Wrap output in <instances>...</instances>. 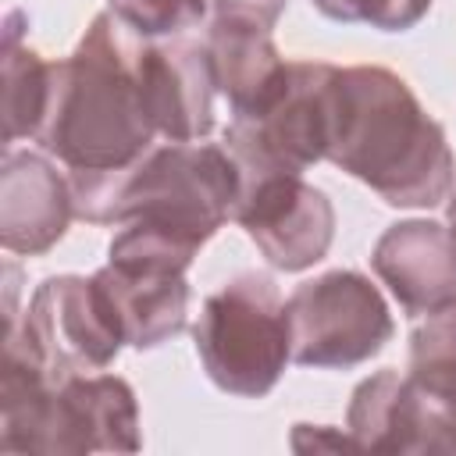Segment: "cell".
<instances>
[{
  "label": "cell",
  "instance_id": "cell-16",
  "mask_svg": "<svg viewBox=\"0 0 456 456\" xmlns=\"http://www.w3.org/2000/svg\"><path fill=\"white\" fill-rule=\"evenodd\" d=\"M25 11H11L4 25V142H18L25 135H39V125L46 118L50 103V75L53 61H43L25 39H21Z\"/></svg>",
  "mask_w": 456,
  "mask_h": 456
},
{
  "label": "cell",
  "instance_id": "cell-17",
  "mask_svg": "<svg viewBox=\"0 0 456 456\" xmlns=\"http://www.w3.org/2000/svg\"><path fill=\"white\" fill-rule=\"evenodd\" d=\"M410 381L435 403H456V296L410 331Z\"/></svg>",
  "mask_w": 456,
  "mask_h": 456
},
{
  "label": "cell",
  "instance_id": "cell-13",
  "mask_svg": "<svg viewBox=\"0 0 456 456\" xmlns=\"http://www.w3.org/2000/svg\"><path fill=\"white\" fill-rule=\"evenodd\" d=\"M107 292L125 342L132 349H157L185 331L189 321V281L185 271L142 260H107L96 274Z\"/></svg>",
  "mask_w": 456,
  "mask_h": 456
},
{
  "label": "cell",
  "instance_id": "cell-19",
  "mask_svg": "<svg viewBox=\"0 0 456 456\" xmlns=\"http://www.w3.org/2000/svg\"><path fill=\"white\" fill-rule=\"evenodd\" d=\"M324 18L346 25H370L381 32H406L431 11V0H310Z\"/></svg>",
  "mask_w": 456,
  "mask_h": 456
},
{
  "label": "cell",
  "instance_id": "cell-8",
  "mask_svg": "<svg viewBox=\"0 0 456 456\" xmlns=\"http://www.w3.org/2000/svg\"><path fill=\"white\" fill-rule=\"evenodd\" d=\"M4 331H18L53 381L103 370L125 346V331L107 292L96 278L82 274L43 278L25 314L7 317Z\"/></svg>",
  "mask_w": 456,
  "mask_h": 456
},
{
  "label": "cell",
  "instance_id": "cell-14",
  "mask_svg": "<svg viewBox=\"0 0 456 456\" xmlns=\"http://www.w3.org/2000/svg\"><path fill=\"white\" fill-rule=\"evenodd\" d=\"M438 403L410 374L392 367L363 378L346 410V431L360 452H428Z\"/></svg>",
  "mask_w": 456,
  "mask_h": 456
},
{
  "label": "cell",
  "instance_id": "cell-9",
  "mask_svg": "<svg viewBox=\"0 0 456 456\" xmlns=\"http://www.w3.org/2000/svg\"><path fill=\"white\" fill-rule=\"evenodd\" d=\"M232 221L246 228L274 271H306L321 264L335 239V207L324 189L292 171L239 175Z\"/></svg>",
  "mask_w": 456,
  "mask_h": 456
},
{
  "label": "cell",
  "instance_id": "cell-20",
  "mask_svg": "<svg viewBox=\"0 0 456 456\" xmlns=\"http://www.w3.org/2000/svg\"><path fill=\"white\" fill-rule=\"evenodd\" d=\"M285 4L289 0H210V14L214 18H242V21H256L264 28H274Z\"/></svg>",
  "mask_w": 456,
  "mask_h": 456
},
{
  "label": "cell",
  "instance_id": "cell-18",
  "mask_svg": "<svg viewBox=\"0 0 456 456\" xmlns=\"http://www.w3.org/2000/svg\"><path fill=\"white\" fill-rule=\"evenodd\" d=\"M210 0H107V11L146 39L182 36L200 25Z\"/></svg>",
  "mask_w": 456,
  "mask_h": 456
},
{
  "label": "cell",
  "instance_id": "cell-2",
  "mask_svg": "<svg viewBox=\"0 0 456 456\" xmlns=\"http://www.w3.org/2000/svg\"><path fill=\"white\" fill-rule=\"evenodd\" d=\"M388 207L428 210L449 200L456 160L445 128L381 64L335 68L328 157Z\"/></svg>",
  "mask_w": 456,
  "mask_h": 456
},
{
  "label": "cell",
  "instance_id": "cell-15",
  "mask_svg": "<svg viewBox=\"0 0 456 456\" xmlns=\"http://www.w3.org/2000/svg\"><path fill=\"white\" fill-rule=\"evenodd\" d=\"M207 53L214 86L228 100L232 114H253L274 100L289 75V61L278 53L271 28L242 18H214L207 28Z\"/></svg>",
  "mask_w": 456,
  "mask_h": 456
},
{
  "label": "cell",
  "instance_id": "cell-12",
  "mask_svg": "<svg viewBox=\"0 0 456 456\" xmlns=\"http://www.w3.org/2000/svg\"><path fill=\"white\" fill-rule=\"evenodd\" d=\"M146 100L157 132L167 142H200L214 132V68L207 43H146Z\"/></svg>",
  "mask_w": 456,
  "mask_h": 456
},
{
  "label": "cell",
  "instance_id": "cell-5",
  "mask_svg": "<svg viewBox=\"0 0 456 456\" xmlns=\"http://www.w3.org/2000/svg\"><path fill=\"white\" fill-rule=\"evenodd\" d=\"M207 378L239 399H264L292 360L285 299L271 274L242 271L203 299L192 324Z\"/></svg>",
  "mask_w": 456,
  "mask_h": 456
},
{
  "label": "cell",
  "instance_id": "cell-7",
  "mask_svg": "<svg viewBox=\"0 0 456 456\" xmlns=\"http://www.w3.org/2000/svg\"><path fill=\"white\" fill-rule=\"evenodd\" d=\"M331 82L335 64L289 61V75L267 107L253 114H232L224 128V150L232 153L239 175H303L324 160L331 128Z\"/></svg>",
  "mask_w": 456,
  "mask_h": 456
},
{
  "label": "cell",
  "instance_id": "cell-6",
  "mask_svg": "<svg viewBox=\"0 0 456 456\" xmlns=\"http://www.w3.org/2000/svg\"><path fill=\"white\" fill-rule=\"evenodd\" d=\"M292 360L314 370H346L385 349L395 335L381 289L349 267L303 281L285 299Z\"/></svg>",
  "mask_w": 456,
  "mask_h": 456
},
{
  "label": "cell",
  "instance_id": "cell-4",
  "mask_svg": "<svg viewBox=\"0 0 456 456\" xmlns=\"http://www.w3.org/2000/svg\"><path fill=\"white\" fill-rule=\"evenodd\" d=\"M75 217L89 224H146L203 246L232 217L239 167L214 142H164L110 175H68Z\"/></svg>",
  "mask_w": 456,
  "mask_h": 456
},
{
  "label": "cell",
  "instance_id": "cell-22",
  "mask_svg": "<svg viewBox=\"0 0 456 456\" xmlns=\"http://www.w3.org/2000/svg\"><path fill=\"white\" fill-rule=\"evenodd\" d=\"M445 217H449V228L456 235V192H449V207H445Z\"/></svg>",
  "mask_w": 456,
  "mask_h": 456
},
{
  "label": "cell",
  "instance_id": "cell-10",
  "mask_svg": "<svg viewBox=\"0 0 456 456\" xmlns=\"http://www.w3.org/2000/svg\"><path fill=\"white\" fill-rule=\"evenodd\" d=\"M71 217V178L43 153L7 146L0 164V246L18 256H43L64 239Z\"/></svg>",
  "mask_w": 456,
  "mask_h": 456
},
{
  "label": "cell",
  "instance_id": "cell-21",
  "mask_svg": "<svg viewBox=\"0 0 456 456\" xmlns=\"http://www.w3.org/2000/svg\"><path fill=\"white\" fill-rule=\"evenodd\" d=\"M292 449L310 452V449H356L349 431H331L324 424H296L292 428Z\"/></svg>",
  "mask_w": 456,
  "mask_h": 456
},
{
  "label": "cell",
  "instance_id": "cell-11",
  "mask_svg": "<svg viewBox=\"0 0 456 456\" xmlns=\"http://www.w3.org/2000/svg\"><path fill=\"white\" fill-rule=\"evenodd\" d=\"M370 267L410 317L428 314L456 296V235L428 217L395 221L378 235Z\"/></svg>",
  "mask_w": 456,
  "mask_h": 456
},
{
  "label": "cell",
  "instance_id": "cell-1",
  "mask_svg": "<svg viewBox=\"0 0 456 456\" xmlns=\"http://www.w3.org/2000/svg\"><path fill=\"white\" fill-rule=\"evenodd\" d=\"M146 43L110 11H100L78 46L53 61L50 103L36 139L68 175H110L157 146L160 132L142 78Z\"/></svg>",
  "mask_w": 456,
  "mask_h": 456
},
{
  "label": "cell",
  "instance_id": "cell-3",
  "mask_svg": "<svg viewBox=\"0 0 456 456\" xmlns=\"http://www.w3.org/2000/svg\"><path fill=\"white\" fill-rule=\"evenodd\" d=\"M139 449V403L125 378L93 370L53 381L36 349L4 331L0 452L86 456Z\"/></svg>",
  "mask_w": 456,
  "mask_h": 456
}]
</instances>
